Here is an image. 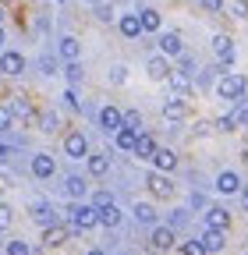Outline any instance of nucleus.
<instances>
[{"label":"nucleus","instance_id":"f257e3e1","mask_svg":"<svg viewBox=\"0 0 248 255\" xmlns=\"http://www.w3.org/2000/svg\"><path fill=\"white\" fill-rule=\"evenodd\" d=\"M71 213V227H78V231H92V227H96V223H100V209L96 206H71L68 209Z\"/></svg>","mask_w":248,"mask_h":255},{"label":"nucleus","instance_id":"f03ea898","mask_svg":"<svg viewBox=\"0 0 248 255\" xmlns=\"http://www.w3.org/2000/svg\"><path fill=\"white\" fill-rule=\"evenodd\" d=\"M216 92H220V100H241L245 96V78L241 75H224L216 82Z\"/></svg>","mask_w":248,"mask_h":255},{"label":"nucleus","instance_id":"7ed1b4c3","mask_svg":"<svg viewBox=\"0 0 248 255\" xmlns=\"http://www.w3.org/2000/svg\"><path fill=\"white\" fill-rule=\"evenodd\" d=\"M145 184H149V191L152 195H160V199H167V195H174V181L163 174V170H156V174H149L145 177Z\"/></svg>","mask_w":248,"mask_h":255},{"label":"nucleus","instance_id":"20e7f679","mask_svg":"<svg viewBox=\"0 0 248 255\" xmlns=\"http://www.w3.org/2000/svg\"><path fill=\"white\" fill-rule=\"evenodd\" d=\"M53 170H57V163H53V156H50V152H36V156H32V174H36L39 181L53 177Z\"/></svg>","mask_w":248,"mask_h":255},{"label":"nucleus","instance_id":"39448f33","mask_svg":"<svg viewBox=\"0 0 248 255\" xmlns=\"http://www.w3.org/2000/svg\"><path fill=\"white\" fill-rule=\"evenodd\" d=\"M100 128H103V131H121V128H124V114L117 107H103L100 110Z\"/></svg>","mask_w":248,"mask_h":255},{"label":"nucleus","instance_id":"423d86ee","mask_svg":"<svg viewBox=\"0 0 248 255\" xmlns=\"http://www.w3.org/2000/svg\"><path fill=\"white\" fill-rule=\"evenodd\" d=\"M64 152L71 156V159H82V156H89V142H85V135H68L64 138Z\"/></svg>","mask_w":248,"mask_h":255},{"label":"nucleus","instance_id":"0eeeda50","mask_svg":"<svg viewBox=\"0 0 248 255\" xmlns=\"http://www.w3.org/2000/svg\"><path fill=\"white\" fill-rule=\"evenodd\" d=\"M213 53H216V60H220V64H231V60H234V43H231L227 36H216V39H213Z\"/></svg>","mask_w":248,"mask_h":255},{"label":"nucleus","instance_id":"6e6552de","mask_svg":"<svg viewBox=\"0 0 248 255\" xmlns=\"http://www.w3.org/2000/svg\"><path fill=\"white\" fill-rule=\"evenodd\" d=\"M145 71H149V78H152V82H167L174 68H170V64H167L163 57H152V60H149V68H145Z\"/></svg>","mask_w":248,"mask_h":255},{"label":"nucleus","instance_id":"1a4fd4ad","mask_svg":"<svg viewBox=\"0 0 248 255\" xmlns=\"http://www.w3.org/2000/svg\"><path fill=\"white\" fill-rule=\"evenodd\" d=\"M21 68H25V60H21V53L7 50L4 57H0V71H4V75H21Z\"/></svg>","mask_w":248,"mask_h":255},{"label":"nucleus","instance_id":"9d476101","mask_svg":"<svg viewBox=\"0 0 248 255\" xmlns=\"http://www.w3.org/2000/svg\"><path fill=\"white\" fill-rule=\"evenodd\" d=\"M184 114H188V107H184L181 96H174V100L163 103V117H167V121H184Z\"/></svg>","mask_w":248,"mask_h":255},{"label":"nucleus","instance_id":"9b49d317","mask_svg":"<svg viewBox=\"0 0 248 255\" xmlns=\"http://www.w3.org/2000/svg\"><path fill=\"white\" fill-rule=\"evenodd\" d=\"M152 163H156V170L170 174V170L177 167V156H174L170 149H156V152H152Z\"/></svg>","mask_w":248,"mask_h":255},{"label":"nucleus","instance_id":"f8f14e48","mask_svg":"<svg viewBox=\"0 0 248 255\" xmlns=\"http://www.w3.org/2000/svg\"><path fill=\"white\" fill-rule=\"evenodd\" d=\"M64 241H68V227H60V223L46 227V234H43V245L46 248H57V245H64Z\"/></svg>","mask_w":248,"mask_h":255},{"label":"nucleus","instance_id":"ddd939ff","mask_svg":"<svg viewBox=\"0 0 248 255\" xmlns=\"http://www.w3.org/2000/svg\"><path fill=\"white\" fill-rule=\"evenodd\" d=\"M206 223H209V227H216V231H227L231 213H227V209H220V206H213V209L206 213Z\"/></svg>","mask_w":248,"mask_h":255},{"label":"nucleus","instance_id":"4468645a","mask_svg":"<svg viewBox=\"0 0 248 255\" xmlns=\"http://www.w3.org/2000/svg\"><path fill=\"white\" fill-rule=\"evenodd\" d=\"M152 248H160V252L174 248V227H156L152 231Z\"/></svg>","mask_w":248,"mask_h":255},{"label":"nucleus","instance_id":"2eb2a0df","mask_svg":"<svg viewBox=\"0 0 248 255\" xmlns=\"http://www.w3.org/2000/svg\"><path fill=\"white\" fill-rule=\"evenodd\" d=\"M121 32H124L128 39L142 36V32H145V28H142V18H138V14H124V18H121Z\"/></svg>","mask_w":248,"mask_h":255},{"label":"nucleus","instance_id":"dca6fc26","mask_svg":"<svg viewBox=\"0 0 248 255\" xmlns=\"http://www.w3.org/2000/svg\"><path fill=\"white\" fill-rule=\"evenodd\" d=\"M107 170H110V156H107V152L89 156V174H92V177H103Z\"/></svg>","mask_w":248,"mask_h":255},{"label":"nucleus","instance_id":"f3484780","mask_svg":"<svg viewBox=\"0 0 248 255\" xmlns=\"http://www.w3.org/2000/svg\"><path fill=\"white\" fill-rule=\"evenodd\" d=\"M135 142H138V131H135V128H121V131H117V149L135 152Z\"/></svg>","mask_w":248,"mask_h":255},{"label":"nucleus","instance_id":"a211bd4d","mask_svg":"<svg viewBox=\"0 0 248 255\" xmlns=\"http://www.w3.org/2000/svg\"><path fill=\"white\" fill-rule=\"evenodd\" d=\"M160 46H163V53H170V57H177V53L184 50V43H181L177 32H163V36H160Z\"/></svg>","mask_w":248,"mask_h":255},{"label":"nucleus","instance_id":"6ab92c4d","mask_svg":"<svg viewBox=\"0 0 248 255\" xmlns=\"http://www.w3.org/2000/svg\"><path fill=\"white\" fill-rule=\"evenodd\" d=\"M202 245H206V252H220L224 248V231H216V227H209L202 238H199Z\"/></svg>","mask_w":248,"mask_h":255},{"label":"nucleus","instance_id":"aec40b11","mask_svg":"<svg viewBox=\"0 0 248 255\" xmlns=\"http://www.w3.org/2000/svg\"><path fill=\"white\" fill-rule=\"evenodd\" d=\"M216 188H220L224 195H234V191L241 188V181H238V174H234V170H224V174H220V181H216Z\"/></svg>","mask_w":248,"mask_h":255},{"label":"nucleus","instance_id":"412c9836","mask_svg":"<svg viewBox=\"0 0 248 255\" xmlns=\"http://www.w3.org/2000/svg\"><path fill=\"white\" fill-rule=\"evenodd\" d=\"M152 152H156V142H152V135H138L135 156H138V159H152Z\"/></svg>","mask_w":248,"mask_h":255},{"label":"nucleus","instance_id":"4be33fe9","mask_svg":"<svg viewBox=\"0 0 248 255\" xmlns=\"http://www.w3.org/2000/svg\"><path fill=\"white\" fill-rule=\"evenodd\" d=\"M64 191H68L71 199H82L85 191H89V181H85V177H68V181H64Z\"/></svg>","mask_w":248,"mask_h":255},{"label":"nucleus","instance_id":"5701e85b","mask_svg":"<svg viewBox=\"0 0 248 255\" xmlns=\"http://www.w3.org/2000/svg\"><path fill=\"white\" fill-rule=\"evenodd\" d=\"M100 223H103V227H117V223H121V209L110 202V206H103L100 209Z\"/></svg>","mask_w":248,"mask_h":255},{"label":"nucleus","instance_id":"b1692460","mask_svg":"<svg viewBox=\"0 0 248 255\" xmlns=\"http://www.w3.org/2000/svg\"><path fill=\"white\" fill-rule=\"evenodd\" d=\"M60 57H64V60H78V39H75V36H64V39H60Z\"/></svg>","mask_w":248,"mask_h":255},{"label":"nucleus","instance_id":"393cba45","mask_svg":"<svg viewBox=\"0 0 248 255\" xmlns=\"http://www.w3.org/2000/svg\"><path fill=\"white\" fill-rule=\"evenodd\" d=\"M135 220L138 223H156V209H152L149 202H138L135 206Z\"/></svg>","mask_w":248,"mask_h":255},{"label":"nucleus","instance_id":"a878e982","mask_svg":"<svg viewBox=\"0 0 248 255\" xmlns=\"http://www.w3.org/2000/svg\"><path fill=\"white\" fill-rule=\"evenodd\" d=\"M138 18H142V28H145V32H156V28H160V14H156V11L145 7V11H138Z\"/></svg>","mask_w":248,"mask_h":255},{"label":"nucleus","instance_id":"bb28decb","mask_svg":"<svg viewBox=\"0 0 248 255\" xmlns=\"http://www.w3.org/2000/svg\"><path fill=\"white\" fill-rule=\"evenodd\" d=\"M11 110H14V117H21V121H28V124H32V121H36V110H32V107H28L25 100H18V103H14Z\"/></svg>","mask_w":248,"mask_h":255},{"label":"nucleus","instance_id":"cd10ccee","mask_svg":"<svg viewBox=\"0 0 248 255\" xmlns=\"http://www.w3.org/2000/svg\"><path fill=\"white\" fill-rule=\"evenodd\" d=\"M32 216L43 223V227H53V223H57V216H53V209H46V206H36L32 209Z\"/></svg>","mask_w":248,"mask_h":255},{"label":"nucleus","instance_id":"c85d7f7f","mask_svg":"<svg viewBox=\"0 0 248 255\" xmlns=\"http://www.w3.org/2000/svg\"><path fill=\"white\" fill-rule=\"evenodd\" d=\"M167 82H170L174 89H188V85H192V75H188V71H170Z\"/></svg>","mask_w":248,"mask_h":255},{"label":"nucleus","instance_id":"c756f323","mask_svg":"<svg viewBox=\"0 0 248 255\" xmlns=\"http://www.w3.org/2000/svg\"><path fill=\"white\" fill-rule=\"evenodd\" d=\"M11 223H14V209L11 206H0V231H7Z\"/></svg>","mask_w":248,"mask_h":255},{"label":"nucleus","instance_id":"7c9ffc66","mask_svg":"<svg viewBox=\"0 0 248 255\" xmlns=\"http://www.w3.org/2000/svg\"><path fill=\"white\" fill-rule=\"evenodd\" d=\"M181 252H184V255H206V245H202V241H184Z\"/></svg>","mask_w":248,"mask_h":255},{"label":"nucleus","instance_id":"2f4dec72","mask_svg":"<svg viewBox=\"0 0 248 255\" xmlns=\"http://www.w3.org/2000/svg\"><path fill=\"white\" fill-rule=\"evenodd\" d=\"M64 75H68V82H78V78H82V68H78V60H68Z\"/></svg>","mask_w":248,"mask_h":255},{"label":"nucleus","instance_id":"473e14b6","mask_svg":"<svg viewBox=\"0 0 248 255\" xmlns=\"http://www.w3.org/2000/svg\"><path fill=\"white\" fill-rule=\"evenodd\" d=\"M11 121H14V110L0 107V131H7V128H11Z\"/></svg>","mask_w":248,"mask_h":255},{"label":"nucleus","instance_id":"72a5a7b5","mask_svg":"<svg viewBox=\"0 0 248 255\" xmlns=\"http://www.w3.org/2000/svg\"><path fill=\"white\" fill-rule=\"evenodd\" d=\"M7 255H32V252H28L25 241H11V245H7Z\"/></svg>","mask_w":248,"mask_h":255},{"label":"nucleus","instance_id":"f704fd0d","mask_svg":"<svg viewBox=\"0 0 248 255\" xmlns=\"http://www.w3.org/2000/svg\"><path fill=\"white\" fill-rule=\"evenodd\" d=\"M110 82L114 85H124V82H128V68H114L110 71Z\"/></svg>","mask_w":248,"mask_h":255},{"label":"nucleus","instance_id":"c9c22d12","mask_svg":"<svg viewBox=\"0 0 248 255\" xmlns=\"http://www.w3.org/2000/svg\"><path fill=\"white\" fill-rule=\"evenodd\" d=\"M138 124H142V117H138L135 110H128V114H124V128H135V131H138Z\"/></svg>","mask_w":248,"mask_h":255},{"label":"nucleus","instance_id":"e433bc0d","mask_svg":"<svg viewBox=\"0 0 248 255\" xmlns=\"http://www.w3.org/2000/svg\"><path fill=\"white\" fill-rule=\"evenodd\" d=\"M39 124H43V131H53V128H57V114H43Z\"/></svg>","mask_w":248,"mask_h":255},{"label":"nucleus","instance_id":"4c0bfd02","mask_svg":"<svg viewBox=\"0 0 248 255\" xmlns=\"http://www.w3.org/2000/svg\"><path fill=\"white\" fill-rule=\"evenodd\" d=\"M96 18H100V21H110V18H114V7H110V4H100V7H96Z\"/></svg>","mask_w":248,"mask_h":255},{"label":"nucleus","instance_id":"58836bf2","mask_svg":"<svg viewBox=\"0 0 248 255\" xmlns=\"http://www.w3.org/2000/svg\"><path fill=\"white\" fill-rule=\"evenodd\" d=\"M216 128H220V131H234L238 121H234V117H220V121H216Z\"/></svg>","mask_w":248,"mask_h":255},{"label":"nucleus","instance_id":"ea45409f","mask_svg":"<svg viewBox=\"0 0 248 255\" xmlns=\"http://www.w3.org/2000/svg\"><path fill=\"white\" fill-rule=\"evenodd\" d=\"M114 199L107 195V191H96V199H92V206H96V209H103V206H110Z\"/></svg>","mask_w":248,"mask_h":255},{"label":"nucleus","instance_id":"a19ab883","mask_svg":"<svg viewBox=\"0 0 248 255\" xmlns=\"http://www.w3.org/2000/svg\"><path fill=\"white\" fill-rule=\"evenodd\" d=\"M234 121H238L241 128H248V107H238V114H234Z\"/></svg>","mask_w":248,"mask_h":255},{"label":"nucleus","instance_id":"79ce46f5","mask_svg":"<svg viewBox=\"0 0 248 255\" xmlns=\"http://www.w3.org/2000/svg\"><path fill=\"white\" fill-rule=\"evenodd\" d=\"M199 4H202L206 11H220V7H224V0H199Z\"/></svg>","mask_w":248,"mask_h":255},{"label":"nucleus","instance_id":"37998d69","mask_svg":"<svg viewBox=\"0 0 248 255\" xmlns=\"http://www.w3.org/2000/svg\"><path fill=\"white\" fill-rule=\"evenodd\" d=\"M181 223H184V209H174L170 213V227H181Z\"/></svg>","mask_w":248,"mask_h":255},{"label":"nucleus","instance_id":"c03bdc74","mask_svg":"<svg viewBox=\"0 0 248 255\" xmlns=\"http://www.w3.org/2000/svg\"><path fill=\"white\" fill-rule=\"evenodd\" d=\"M234 14H238V18H245V14H248V4H245V0H238V4H234Z\"/></svg>","mask_w":248,"mask_h":255},{"label":"nucleus","instance_id":"a18cd8bd","mask_svg":"<svg viewBox=\"0 0 248 255\" xmlns=\"http://www.w3.org/2000/svg\"><path fill=\"white\" fill-rule=\"evenodd\" d=\"M64 103H68V107H78V96H75V89H68V96H64Z\"/></svg>","mask_w":248,"mask_h":255},{"label":"nucleus","instance_id":"49530a36","mask_svg":"<svg viewBox=\"0 0 248 255\" xmlns=\"http://www.w3.org/2000/svg\"><path fill=\"white\" fill-rule=\"evenodd\" d=\"M4 156H7V145H0V159H4Z\"/></svg>","mask_w":248,"mask_h":255},{"label":"nucleus","instance_id":"de8ad7c7","mask_svg":"<svg viewBox=\"0 0 248 255\" xmlns=\"http://www.w3.org/2000/svg\"><path fill=\"white\" fill-rule=\"evenodd\" d=\"M89 255H107V252H100V248H92V252H89Z\"/></svg>","mask_w":248,"mask_h":255},{"label":"nucleus","instance_id":"09e8293b","mask_svg":"<svg viewBox=\"0 0 248 255\" xmlns=\"http://www.w3.org/2000/svg\"><path fill=\"white\" fill-rule=\"evenodd\" d=\"M89 4H103V0H89Z\"/></svg>","mask_w":248,"mask_h":255},{"label":"nucleus","instance_id":"8fccbe9b","mask_svg":"<svg viewBox=\"0 0 248 255\" xmlns=\"http://www.w3.org/2000/svg\"><path fill=\"white\" fill-rule=\"evenodd\" d=\"M0 43H4V28H0Z\"/></svg>","mask_w":248,"mask_h":255},{"label":"nucleus","instance_id":"3c124183","mask_svg":"<svg viewBox=\"0 0 248 255\" xmlns=\"http://www.w3.org/2000/svg\"><path fill=\"white\" fill-rule=\"evenodd\" d=\"M245 209H248V195H245Z\"/></svg>","mask_w":248,"mask_h":255},{"label":"nucleus","instance_id":"603ef678","mask_svg":"<svg viewBox=\"0 0 248 255\" xmlns=\"http://www.w3.org/2000/svg\"><path fill=\"white\" fill-rule=\"evenodd\" d=\"M0 18H4V11H0Z\"/></svg>","mask_w":248,"mask_h":255},{"label":"nucleus","instance_id":"864d4df0","mask_svg":"<svg viewBox=\"0 0 248 255\" xmlns=\"http://www.w3.org/2000/svg\"><path fill=\"white\" fill-rule=\"evenodd\" d=\"M245 159H248V152H245Z\"/></svg>","mask_w":248,"mask_h":255},{"label":"nucleus","instance_id":"5fc2aeb1","mask_svg":"<svg viewBox=\"0 0 248 255\" xmlns=\"http://www.w3.org/2000/svg\"><path fill=\"white\" fill-rule=\"evenodd\" d=\"M0 255H4V252H0Z\"/></svg>","mask_w":248,"mask_h":255}]
</instances>
